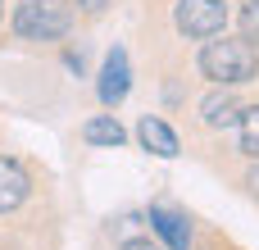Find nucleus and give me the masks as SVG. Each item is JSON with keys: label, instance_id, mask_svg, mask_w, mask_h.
<instances>
[{"label": "nucleus", "instance_id": "20e7f679", "mask_svg": "<svg viewBox=\"0 0 259 250\" xmlns=\"http://www.w3.org/2000/svg\"><path fill=\"white\" fill-rule=\"evenodd\" d=\"M96 91H100V105H105V109H118V105L127 100V91H132V68H127V50H123V46H114V50L105 55Z\"/></svg>", "mask_w": 259, "mask_h": 250}, {"label": "nucleus", "instance_id": "9d476101", "mask_svg": "<svg viewBox=\"0 0 259 250\" xmlns=\"http://www.w3.org/2000/svg\"><path fill=\"white\" fill-rule=\"evenodd\" d=\"M241 155H250V159H259V105H250V109H241Z\"/></svg>", "mask_w": 259, "mask_h": 250}, {"label": "nucleus", "instance_id": "1a4fd4ad", "mask_svg": "<svg viewBox=\"0 0 259 250\" xmlns=\"http://www.w3.org/2000/svg\"><path fill=\"white\" fill-rule=\"evenodd\" d=\"M200 118H205L209 128H232V123L241 118V105H237L232 91H214V96L200 100Z\"/></svg>", "mask_w": 259, "mask_h": 250}, {"label": "nucleus", "instance_id": "0eeeda50", "mask_svg": "<svg viewBox=\"0 0 259 250\" xmlns=\"http://www.w3.org/2000/svg\"><path fill=\"white\" fill-rule=\"evenodd\" d=\"M150 228L168 241V250H191V219L168 205H150Z\"/></svg>", "mask_w": 259, "mask_h": 250}, {"label": "nucleus", "instance_id": "7ed1b4c3", "mask_svg": "<svg viewBox=\"0 0 259 250\" xmlns=\"http://www.w3.org/2000/svg\"><path fill=\"white\" fill-rule=\"evenodd\" d=\"M173 23L182 36H196V41H209L228 27V5L223 0H178L173 5Z\"/></svg>", "mask_w": 259, "mask_h": 250}, {"label": "nucleus", "instance_id": "39448f33", "mask_svg": "<svg viewBox=\"0 0 259 250\" xmlns=\"http://www.w3.org/2000/svg\"><path fill=\"white\" fill-rule=\"evenodd\" d=\"M32 196V173L18 155H0V214L23 210Z\"/></svg>", "mask_w": 259, "mask_h": 250}, {"label": "nucleus", "instance_id": "4468645a", "mask_svg": "<svg viewBox=\"0 0 259 250\" xmlns=\"http://www.w3.org/2000/svg\"><path fill=\"white\" fill-rule=\"evenodd\" d=\"M246 187H250V191H259V169H250V178H246Z\"/></svg>", "mask_w": 259, "mask_h": 250}, {"label": "nucleus", "instance_id": "6e6552de", "mask_svg": "<svg viewBox=\"0 0 259 250\" xmlns=\"http://www.w3.org/2000/svg\"><path fill=\"white\" fill-rule=\"evenodd\" d=\"M82 141H87V146L118 150V146H127V128H123L114 114H96V118H87V123H82Z\"/></svg>", "mask_w": 259, "mask_h": 250}, {"label": "nucleus", "instance_id": "ddd939ff", "mask_svg": "<svg viewBox=\"0 0 259 250\" xmlns=\"http://www.w3.org/2000/svg\"><path fill=\"white\" fill-rule=\"evenodd\" d=\"M123 250H159L150 237H132V241H123Z\"/></svg>", "mask_w": 259, "mask_h": 250}, {"label": "nucleus", "instance_id": "9b49d317", "mask_svg": "<svg viewBox=\"0 0 259 250\" xmlns=\"http://www.w3.org/2000/svg\"><path fill=\"white\" fill-rule=\"evenodd\" d=\"M241 36L259 50V0H241Z\"/></svg>", "mask_w": 259, "mask_h": 250}, {"label": "nucleus", "instance_id": "f03ea898", "mask_svg": "<svg viewBox=\"0 0 259 250\" xmlns=\"http://www.w3.org/2000/svg\"><path fill=\"white\" fill-rule=\"evenodd\" d=\"M73 32V9L64 0H18L14 9V36L32 41V46H50L64 41Z\"/></svg>", "mask_w": 259, "mask_h": 250}, {"label": "nucleus", "instance_id": "f257e3e1", "mask_svg": "<svg viewBox=\"0 0 259 250\" xmlns=\"http://www.w3.org/2000/svg\"><path fill=\"white\" fill-rule=\"evenodd\" d=\"M200 73L219 87H246L259 77V50L246 36H209L200 46Z\"/></svg>", "mask_w": 259, "mask_h": 250}, {"label": "nucleus", "instance_id": "f8f14e48", "mask_svg": "<svg viewBox=\"0 0 259 250\" xmlns=\"http://www.w3.org/2000/svg\"><path fill=\"white\" fill-rule=\"evenodd\" d=\"M64 5L73 9V18H100L109 9V0H64Z\"/></svg>", "mask_w": 259, "mask_h": 250}, {"label": "nucleus", "instance_id": "423d86ee", "mask_svg": "<svg viewBox=\"0 0 259 250\" xmlns=\"http://www.w3.org/2000/svg\"><path fill=\"white\" fill-rule=\"evenodd\" d=\"M137 141H141L150 155H159V159H178V155H182L178 132H173L159 114H141V118H137Z\"/></svg>", "mask_w": 259, "mask_h": 250}, {"label": "nucleus", "instance_id": "2eb2a0df", "mask_svg": "<svg viewBox=\"0 0 259 250\" xmlns=\"http://www.w3.org/2000/svg\"><path fill=\"white\" fill-rule=\"evenodd\" d=\"M0 23H5V0H0Z\"/></svg>", "mask_w": 259, "mask_h": 250}]
</instances>
